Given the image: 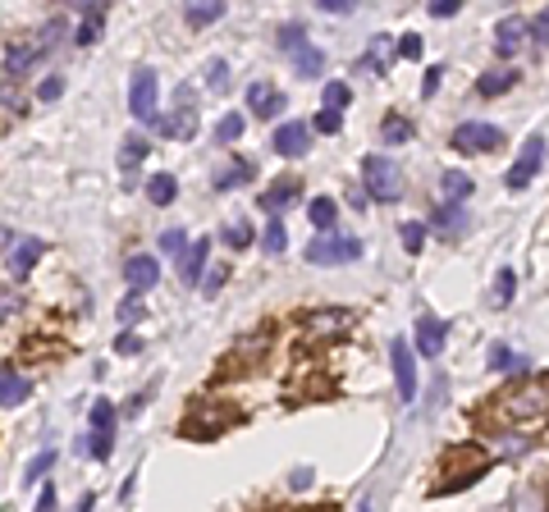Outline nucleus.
<instances>
[{"label": "nucleus", "instance_id": "nucleus-13", "mask_svg": "<svg viewBox=\"0 0 549 512\" xmlns=\"http://www.w3.org/2000/svg\"><path fill=\"white\" fill-rule=\"evenodd\" d=\"M42 252H46V243H42V238H23V243L10 252V275H14V279H28Z\"/></svg>", "mask_w": 549, "mask_h": 512}, {"label": "nucleus", "instance_id": "nucleus-10", "mask_svg": "<svg viewBox=\"0 0 549 512\" xmlns=\"http://www.w3.org/2000/svg\"><path fill=\"white\" fill-rule=\"evenodd\" d=\"M206 256H211V238H197V243H188V252L179 256V279H183V284H201Z\"/></svg>", "mask_w": 549, "mask_h": 512}, {"label": "nucleus", "instance_id": "nucleus-24", "mask_svg": "<svg viewBox=\"0 0 549 512\" xmlns=\"http://www.w3.org/2000/svg\"><path fill=\"white\" fill-rule=\"evenodd\" d=\"M147 156H152L147 137H124V146H119V170H124V174H133V170L143 165Z\"/></svg>", "mask_w": 549, "mask_h": 512}, {"label": "nucleus", "instance_id": "nucleus-56", "mask_svg": "<svg viewBox=\"0 0 549 512\" xmlns=\"http://www.w3.org/2000/svg\"><path fill=\"white\" fill-rule=\"evenodd\" d=\"M321 10H330V14H353V0H321Z\"/></svg>", "mask_w": 549, "mask_h": 512}, {"label": "nucleus", "instance_id": "nucleus-9", "mask_svg": "<svg viewBox=\"0 0 549 512\" xmlns=\"http://www.w3.org/2000/svg\"><path fill=\"white\" fill-rule=\"evenodd\" d=\"M444 334H449V325L440 316H431V312L417 316V348H422V357H440L444 352Z\"/></svg>", "mask_w": 549, "mask_h": 512}, {"label": "nucleus", "instance_id": "nucleus-21", "mask_svg": "<svg viewBox=\"0 0 549 512\" xmlns=\"http://www.w3.org/2000/svg\"><path fill=\"white\" fill-rule=\"evenodd\" d=\"M83 23H79V46H92L101 37V23H106V5H79Z\"/></svg>", "mask_w": 549, "mask_h": 512}, {"label": "nucleus", "instance_id": "nucleus-37", "mask_svg": "<svg viewBox=\"0 0 549 512\" xmlns=\"http://www.w3.org/2000/svg\"><path fill=\"white\" fill-rule=\"evenodd\" d=\"M353 101V92H349V83H325V110H343V106H349Z\"/></svg>", "mask_w": 549, "mask_h": 512}, {"label": "nucleus", "instance_id": "nucleus-29", "mask_svg": "<svg viewBox=\"0 0 549 512\" xmlns=\"http://www.w3.org/2000/svg\"><path fill=\"white\" fill-rule=\"evenodd\" d=\"M440 188H444V197H449L453 206H462V201L471 197V179H467V174H458V170H444Z\"/></svg>", "mask_w": 549, "mask_h": 512}, {"label": "nucleus", "instance_id": "nucleus-47", "mask_svg": "<svg viewBox=\"0 0 549 512\" xmlns=\"http://www.w3.org/2000/svg\"><path fill=\"white\" fill-rule=\"evenodd\" d=\"M495 453H499V458H517V453H526V439H517V434H513V439H499Z\"/></svg>", "mask_w": 549, "mask_h": 512}, {"label": "nucleus", "instance_id": "nucleus-28", "mask_svg": "<svg viewBox=\"0 0 549 512\" xmlns=\"http://www.w3.org/2000/svg\"><path fill=\"white\" fill-rule=\"evenodd\" d=\"M147 197H152L156 206H170V201L179 197V179H174V174H152V179H147Z\"/></svg>", "mask_w": 549, "mask_h": 512}, {"label": "nucleus", "instance_id": "nucleus-16", "mask_svg": "<svg viewBox=\"0 0 549 512\" xmlns=\"http://www.w3.org/2000/svg\"><path fill=\"white\" fill-rule=\"evenodd\" d=\"M526 33H531L526 19H504V23L495 28V51H499V55H517V46H522Z\"/></svg>", "mask_w": 549, "mask_h": 512}, {"label": "nucleus", "instance_id": "nucleus-38", "mask_svg": "<svg viewBox=\"0 0 549 512\" xmlns=\"http://www.w3.org/2000/svg\"><path fill=\"white\" fill-rule=\"evenodd\" d=\"M398 238H403V247H407V252H422V243H426V225H417V219H407V225L398 229Z\"/></svg>", "mask_w": 549, "mask_h": 512}, {"label": "nucleus", "instance_id": "nucleus-44", "mask_svg": "<svg viewBox=\"0 0 549 512\" xmlns=\"http://www.w3.org/2000/svg\"><path fill=\"white\" fill-rule=\"evenodd\" d=\"M531 37H535L540 46H549V10H540V14L531 19Z\"/></svg>", "mask_w": 549, "mask_h": 512}, {"label": "nucleus", "instance_id": "nucleus-50", "mask_svg": "<svg viewBox=\"0 0 549 512\" xmlns=\"http://www.w3.org/2000/svg\"><path fill=\"white\" fill-rule=\"evenodd\" d=\"M517 512H540V494L535 489H517Z\"/></svg>", "mask_w": 549, "mask_h": 512}, {"label": "nucleus", "instance_id": "nucleus-15", "mask_svg": "<svg viewBox=\"0 0 549 512\" xmlns=\"http://www.w3.org/2000/svg\"><path fill=\"white\" fill-rule=\"evenodd\" d=\"M28 394H33V380L28 376L0 371V407H19V403H28Z\"/></svg>", "mask_w": 549, "mask_h": 512}, {"label": "nucleus", "instance_id": "nucleus-5", "mask_svg": "<svg viewBox=\"0 0 549 512\" xmlns=\"http://www.w3.org/2000/svg\"><path fill=\"white\" fill-rule=\"evenodd\" d=\"M156 73L152 69H137L133 73V83H128V115L133 119H143V124H152L156 119Z\"/></svg>", "mask_w": 549, "mask_h": 512}, {"label": "nucleus", "instance_id": "nucleus-1", "mask_svg": "<svg viewBox=\"0 0 549 512\" xmlns=\"http://www.w3.org/2000/svg\"><path fill=\"white\" fill-rule=\"evenodd\" d=\"M362 188L376 201H398L403 197V170L389 156H367L362 161Z\"/></svg>", "mask_w": 549, "mask_h": 512}, {"label": "nucleus", "instance_id": "nucleus-14", "mask_svg": "<svg viewBox=\"0 0 549 512\" xmlns=\"http://www.w3.org/2000/svg\"><path fill=\"white\" fill-rule=\"evenodd\" d=\"M431 225H435V234H440V238H458V234L471 225V219H467V210H462V206L444 201V206L435 210V219H431Z\"/></svg>", "mask_w": 549, "mask_h": 512}, {"label": "nucleus", "instance_id": "nucleus-33", "mask_svg": "<svg viewBox=\"0 0 549 512\" xmlns=\"http://www.w3.org/2000/svg\"><path fill=\"white\" fill-rule=\"evenodd\" d=\"M220 238H225V247L243 252V247L252 243V225H243V219H234V225H225V229H220Z\"/></svg>", "mask_w": 549, "mask_h": 512}, {"label": "nucleus", "instance_id": "nucleus-3", "mask_svg": "<svg viewBox=\"0 0 549 512\" xmlns=\"http://www.w3.org/2000/svg\"><path fill=\"white\" fill-rule=\"evenodd\" d=\"M358 256H362V243L349 238V234H316L307 243L312 265H343V261H358Z\"/></svg>", "mask_w": 549, "mask_h": 512}, {"label": "nucleus", "instance_id": "nucleus-46", "mask_svg": "<svg viewBox=\"0 0 549 512\" xmlns=\"http://www.w3.org/2000/svg\"><path fill=\"white\" fill-rule=\"evenodd\" d=\"M60 92H64V79H60V73H51V79L37 88V97H42V101H55Z\"/></svg>", "mask_w": 549, "mask_h": 512}, {"label": "nucleus", "instance_id": "nucleus-30", "mask_svg": "<svg viewBox=\"0 0 549 512\" xmlns=\"http://www.w3.org/2000/svg\"><path fill=\"white\" fill-rule=\"evenodd\" d=\"M274 46H280L284 55H298V51H302V46H312V42H307L302 23H284L280 33H274Z\"/></svg>", "mask_w": 549, "mask_h": 512}, {"label": "nucleus", "instance_id": "nucleus-11", "mask_svg": "<svg viewBox=\"0 0 549 512\" xmlns=\"http://www.w3.org/2000/svg\"><path fill=\"white\" fill-rule=\"evenodd\" d=\"M124 279H128V288H152V284L161 279V261L137 252V256H128V261H124Z\"/></svg>", "mask_w": 549, "mask_h": 512}, {"label": "nucleus", "instance_id": "nucleus-17", "mask_svg": "<svg viewBox=\"0 0 549 512\" xmlns=\"http://www.w3.org/2000/svg\"><path fill=\"white\" fill-rule=\"evenodd\" d=\"M298 188H302L298 179H280L270 192H261V210H270L274 219H280V210H284L289 201H298Z\"/></svg>", "mask_w": 549, "mask_h": 512}, {"label": "nucleus", "instance_id": "nucleus-53", "mask_svg": "<svg viewBox=\"0 0 549 512\" xmlns=\"http://www.w3.org/2000/svg\"><path fill=\"white\" fill-rule=\"evenodd\" d=\"M458 10H462L458 0H435V5H431V14H435V19H453Z\"/></svg>", "mask_w": 549, "mask_h": 512}, {"label": "nucleus", "instance_id": "nucleus-42", "mask_svg": "<svg viewBox=\"0 0 549 512\" xmlns=\"http://www.w3.org/2000/svg\"><path fill=\"white\" fill-rule=\"evenodd\" d=\"M513 303V270H499L495 279V307H508Z\"/></svg>", "mask_w": 549, "mask_h": 512}, {"label": "nucleus", "instance_id": "nucleus-27", "mask_svg": "<svg viewBox=\"0 0 549 512\" xmlns=\"http://www.w3.org/2000/svg\"><path fill=\"white\" fill-rule=\"evenodd\" d=\"M252 179V161H229L220 174H216V192H229V188H238V183H247Z\"/></svg>", "mask_w": 549, "mask_h": 512}, {"label": "nucleus", "instance_id": "nucleus-22", "mask_svg": "<svg viewBox=\"0 0 549 512\" xmlns=\"http://www.w3.org/2000/svg\"><path fill=\"white\" fill-rule=\"evenodd\" d=\"M37 55H42L37 42H14V46L5 51V69H10V73H28V69L37 64Z\"/></svg>", "mask_w": 549, "mask_h": 512}, {"label": "nucleus", "instance_id": "nucleus-12", "mask_svg": "<svg viewBox=\"0 0 549 512\" xmlns=\"http://www.w3.org/2000/svg\"><path fill=\"white\" fill-rule=\"evenodd\" d=\"M247 106H252V115H265V119H274L289 101H284V92H274L270 83H252L247 88Z\"/></svg>", "mask_w": 549, "mask_h": 512}, {"label": "nucleus", "instance_id": "nucleus-49", "mask_svg": "<svg viewBox=\"0 0 549 512\" xmlns=\"http://www.w3.org/2000/svg\"><path fill=\"white\" fill-rule=\"evenodd\" d=\"M316 128H321V133H339V128H343V119H339L334 110H321V115H316Z\"/></svg>", "mask_w": 549, "mask_h": 512}, {"label": "nucleus", "instance_id": "nucleus-58", "mask_svg": "<svg viewBox=\"0 0 549 512\" xmlns=\"http://www.w3.org/2000/svg\"><path fill=\"white\" fill-rule=\"evenodd\" d=\"M10 238H14V234H10L5 225H0V247H10Z\"/></svg>", "mask_w": 549, "mask_h": 512}, {"label": "nucleus", "instance_id": "nucleus-45", "mask_svg": "<svg viewBox=\"0 0 549 512\" xmlns=\"http://www.w3.org/2000/svg\"><path fill=\"white\" fill-rule=\"evenodd\" d=\"M119 321H124V325L143 321V303H137V298H124V303H119Z\"/></svg>", "mask_w": 549, "mask_h": 512}, {"label": "nucleus", "instance_id": "nucleus-34", "mask_svg": "<svg viewBox=\"0 0 549 512\" xmlns=\"http://www.w3.org/2000/svg\"><path fill=\"white\" fill-rule=\"evenodd\" d=\"M389 55H394V51H389V37H371V46H367V64H371L376 73L389 69Z\"/></svg>", "mask_w": 549, "mask_h": 512}, {"label": "nucleus", "instance_id": "nucleus-6", "mask_svg": "<svg viewBox=\"0 0 549 512\" xmlns=\"http://www.w3.org/2000/svg\"><path fill=\"white\" fill-rule=\"evenodd\" d=\"M540 165H544V137H540V133H531V137H526V146H522V156H517V165L508 170V188H513V192H522V188L540 174Z\"/></svg>", "mask_w": 549, "mask_h": 512}, {"label": "nucleus", "instance_id": "nucleus-25", "mask_svg": "<svg viewBox=\"0 0 549 512\" xmlns=\"http://www.w3.org/2000/svg\"><path fill=\"white\" fill-rule=\"evenodd\" d=\"M293 69H298V79H321V73H325V51L302 46V51L293 55Z\"/></svg>", "mask_w": 549, "mask_h": 512}, {"label": "nucleus", "instance_id": "nucleus-55", "mask_svg": "<svg viewBox=\"0 0 549 512\" xmlns=\"http://www.w3.org/2000/svg\"><path fill=\"white\" fill-rule=\"evenodd\" d=\"M33 512H55V485H42V494H37V507Z\"/></svg>", "mask_w": 549, "mask_h": 512}, {"label": "nucleus", "instance_id": "nucleus-20", "mask_svg": "<svg viewBox=\"0 0 549 512\" xmlns=\"http://www.w3.org/2000/svg\"><path fill=\"white\" fill-rule=\"evenodd\" d=\"M349 321H353L349 312H312L302 325H307L312 334H343V330H349Z\"/></svg>", "mask_w": 549, "mask_h": 512}, {"label": "nucleus", "instance_id": "nucleus-18", "mask_svg": "<svg viewBox=\"0 0 549 512\" xmlns=\"http://www.w3.org/2000/svg\"><path fill=\"white\" fill-rule=\"evenodd\" d=\"M188 28H211L216 19H225V0H197V5H183Z\"/></svg>", "mask_w": 549, "mask_h": 512}, {"label": "nucleus", "instance_id": "nucleus-19", "mask_svg": "<svg viewBox=\"0 0 549 512\" xmlns=\"http://www.w3.org/2000/svg\"><path fill=\"white\" fill-rule=\"evenodd\" d=\"M486 361H490V371H531V361L522 357V352H513V348H504V343H490V352H486Z\"/></svg>", "mask_w": 549, "mask_h": 512}, {"label": "nucleus", "instance_id": "nucleus-26", "mask_svg": "<svg viewBox=\"0 0 549 512\" xmlns=\"http://www.w3.org/2000/svg\"><path fill=\"white\" fill-rule=\"evenodd\" d=\"M307 215H312V225H316V234H334V201L330 197H312V206H307Z\"/></svg>", "mask_w": 549, "mask_h": 512}, {"label": "nucleus", "instance_id": "nucleus-7", "mask_svg": "<svg viewBox=\"0 0 549 512\" xmlns=\"http://www.w3.org/2000/svg\"><path fill=\"white\" fill-rule=\"evenodd\" d=\"M389 357H394V380H398V398L412 403L417 398V361H412V348L403 339L389 343Z\"/></svg>", "mask_w": 549, "mask_h": 512}, {"label": "nucleus", "instance_id": "nucleus-31", "mask_svg": "<svg viewBox=\"0 0 549 512\" xmlns=\"http://www.w3.org/2000/svg\"><path fill=\"white\" fill-rule=\"evenodd\" d=\"M261 247H265V256H284V247H289V229L280 225V219H270V225H265Z\"/></svg>", "mask_w": 549, "mask_h": 512}, {"label": "nucleus", "instance_id": "nucleus-57", "mask_svg": "<svg viewBox=\"0 0 549 512\" xmlns=\"http://www.w3.org/2000/svg\"><path fill=\"white\" fill-rule=\"evenodd\" d=\"M220 284H225V265H216L211 275H206V284H201V293H216Z\"/></svg>", "mask_w": 549, "mask_h": 512}, {"label": "nucleus", "instance_id": "nucleus-36", "mask_svg": "<svg viewBox=\"0 0 549 512\" xmlns=\"http://www.w3.org/2000/svg\"><path fill=\"white\" fill-rule=\"evenodd\" d=\"M51 467H55V449H46V453H37V458L28 462V471H23V485H37V480H42V476H46Z\"/></svg>", "mask_w": 549, "mask_h": 512}, {"label": "nucleus", "instance_id": "nucleus-39", "mask_svg": "<svg viewBox=\"0 0 549 512\" xmlns=\"http://www.w3.org/2000/svg\"><path fill=\"white\" fill-rule=\"evenodd\" d=\"M243 137V115H225L216 124V142H238Z\"/></svg>", "mask_w": 549, "mask_h": 512}, {"label": "nucleus", "instance_id": "nucleus-41", "mask_svg": "<svg viewBox=\"0 0 549 512\" xmlns=\"http://www.w3.org/2000/svg\"><path fill=\"white\" fill-rule=\"evenodd\" d=\"M161 252H165V256H183V252H188V238H183L179 229H165V234H161Z\"/></svg>", "mask_w": 549, "mask_h": 512}, {"label": "nucleus", "instance_id": "nucleus-23", "mask_svg": "<svg viewBox=\"0 0 549 512\" xmlns=\"http://www.w3.org/2000/svg\"><path fill=\"white\" fill-rule=\"evenodd\" d=\"M513 83H517V73H513V69H490V73H480L476 92H480V97H504Z\"/></svg>", "mask_w": 549, "mask_h": 512}, {"label": "nucleus", "instance_id": "nucleus-2", "mask_svg": "<svg viewBox=\"0 0 549 512\" xmlns=\"http://www.w3.org/2000/svg\"><path fill=\"white\" fill-rule=\"evenodd\" d=\"M499 407H504L508 421H535V416H544V407H549V380L508 389V394L499 398Z\"/></svg>", "mask_w": 549, "mask_h": 512}, {"label": "nucleus", "instance_id": "nucleus-51", "mask_svg": "<svg viewBox=\"0 0 549 512\" xmlns=\"http://www.w3.org/2000/svg\"><path fill=\"white\" fill-rule=\"evenodd\" d=\"M440 79H444V69H440V64H435V69H426V79H422V97H435Z\"/></svg>", "mask_w": 549, "mask_h": 512}, {"label": "nucleus", "instance_id": "nucleus-48", "mask_svg": "<svg viewBox=\"0 0 549 512\" xmlns=\"http://www.w3.org/2000/svg\"><path fill=\"white\" fill-rule=\"evenodd\" d=\"M14 312H19V298H14L10 288H0V321H10Z\"/></svg>", "mask_w": 549, "mask_h": 512}, {"label": "nucleus", "instance_id": "nucleus-8", "mask_svg": "<svg viewBox=\"0 0 549 512\" xmlns=\"http://www.w3.org/2000/svg\"><path fill=\"white\" fill-rule=\"evenodd\" d=\"M307 146H312V128L302 119H289V124L274 128V152L280 156H302Z\"/></svg>", "mask_w": 549, "mask_h": 512}, {"label": "nucleus", "instance_id": "nucleus-54", "mask_svg": "<svg viewBox=\"0 0 549 512\" xmlns=\"http://www.w3.org/2000/svg\"><path fill=\"white\" fill-rule=\"evenodd\" d=\"M88 453L106 462V458H110V439H101V434H92V439H88Z\"/></svg>", "mask_w": 549, "mask_h": 512}, {"label": "nucleus", "instance_id": "nucleus-43", "mask_svg": "<svg viewBox=\"0 0 549 512\" xmlns=\"http://www.w3.org/2000/svg\"><path fill=\"white\" fill-rule=\"evenodd\" d=\"M422 46H426V42H422V33L398 37V55H403V60H422Z\"/></svg>", "mask_w": 549, "mask_h": 512}, {"label": "nucleus", "instance_id": "nucleus-52", "mask_svg": "<svg viewBox=\"0 0 549 512\" xmlns=\"http://www.w3.org/2000/svg\"><path fill=\"white\" fill-rule=\"evenodd\" d=\"M115 352H124V357L128 352H143V339H137V334H119L115 339Z\"/></svg>", "mask_w": 549, "mask_h": 512}, {"label": "nucleus", "instance_id": "nucleus-32", "mask_svg": "<svg viewBox=\"0 0 549 512\" xmlns=\"http://www.w3.org/2000/svg\"><path fill=\"white\" fill-rule=\"evenodd\" d=\"M92 430H97L101 439H110V430H115V403H110V398H97V403H92Z\"/></svg>", "mask_w": 549, "mask_h": 512}, {"label": "nucleus", "instance_id": "nucleus-35", "mask_svg": "<svg viewBox=\"0 0 549 512\" xmlns=\"http://www.w3.org/2000/svg\"><path fill=\"white\" fill-rule=\"evenodd\" d=\"M206 88H211V92H229V64L225 60L206 64Z\"/></svg>", "mask_w": 549, "mask_h": 512}, {"label": "nucleus", "instance_id": "nucleus-40", "mask_svg": "<svg viewBox=\"0 0 549 512\" xmlns=\"http://www.w3.org/2000/svg\"><path fill=\"white\" fill-rule=\"evenodd\" d=\"M380 133H385V142H407V137H412V124L394 115V119H385V128H380Z\"/></svg>", "mask_w": 549, "mask_h": 512}, {"label": "nucleus", "instance_id": "nucleus-4", "mask_svg": "<svg viewBox=\"0 0 549 512\" xmlns=\"http://www.w3.org/2000/svg\"><path fill=\"white\" fill-rule=\"evenodd\" d=\"M453 146H458V152H471V156L499 152V146H504V128L467 119V124H458V128H453Z\"/></svg>", "mask_w": 549, "mask_h": 512}]
</instances>
